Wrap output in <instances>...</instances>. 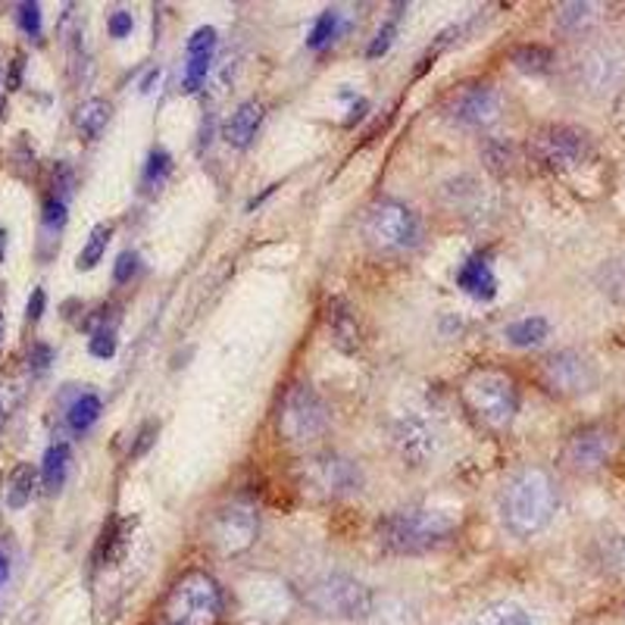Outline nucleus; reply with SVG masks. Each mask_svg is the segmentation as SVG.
I'll return each mask as SVG.
<instances>
[{
	"instance_id": "obj_1",
	"label": "nucleus",
	"mask_w": 625,
	"mask_h": 625,
	"mask_svg": "<svg viewBox=\"0 0 625 625\" xmlns=\"http://www.w3.org/2000/svg\"><path fill=\"white\" fill-rule=\"evenodd\" d=\"M556 506H560V494L551 473L541 466H526L506 481L501 494V519L510 535L535 538L551 526Z\"/></svg>"
},
{
	"instance_id": "obj_2",
	"label": "nucleus",
	"mask_w": 625,
	"mask_h": 625,
	"mask_svg": "<svg viewBox=\"0 0 625 625\" xmlns=\"http://www.w3.org/2000/svg\"><path fill=\"white\" fill-rule=\"evenodd\" d=\"M457 531V519L434 506H404L379 519L376 535L382 551L397 556H422L441 548Z\"/></svg>"
},
{
	"instance_id": "obj_3",
	"label": "nucleus",
	"mask_w": 625,
	"mask_h": 625,
	"mask_svg": "<svg viewBox=\"0 0 625 625\" xmlns=\"http://www.w3.org/2000/svg\"><path fill=\"white\" fill-rule=\"evenodd\" d=\"M459 397L473 413V419L491 432H506L519 413V388L504 369H473L459 385Z\"/></svg>"
},
{
	"instance_id": "obj_4",
	"label": "nucleus",
	"mask_w": 625,
	"mask_h": 625,
	"mask_svg": "<svg viewBox=\"0 0 625 625\" xmlns=\"http://www.w3.org/2000/svg\"><path fill=\"white\" fill-rule=\"evenodd\" d=\"M301 601L307 603V610H312L316 616L335 620V623H366L376 616L372 588L347 573H326L307 581V588L301 591Z\"/></svg>"
},
{
	"instance_id": "obj_5",
	"label": "nucleus",
	"mask_w": 625,
	"mask_h": 625,
	"mask_svg": "<svg viewBox=\"0 0 625 625\" xmlns=\"http://www.w3.org/2000/svg\"><path fill=\"white\" fill-rule=\"evenodd\" d=\"M225 616V591L207 569H188L163 601L167 625H219Z\"/></svg>"
},
{
	"instance_id": "obj_6",
	"label": "nucleus",
	"mask_w": 625,
	"mask_h": 625,
	"mask_svg": "<svg viewBox=\"0 0 625 625\" xmlns=\"http://www.w3.org/2000/svg\"><path fill=\"white\" fill-rule=\"evenodd\" d=\"M363 235L366 241L382 250V254H404L419 247L422 241V222L401 200H376L366 210V222H363Z\"/></svg>"
},
{
	"instance_id": "obj_7",
	"label": "nucleus",
	"mask_w": 625,
	"mask_h": 625,
	"mask_svg": "<svg viewBox=\"0 0 625 625\" xmlns=\"http://www.w3.org/2000/svg\"><path fill=\"white\" fill-rule=\"evenodd\" d=\"M332 409L312 391L310 385L297 382L285 391L279 407V434L291 444H307L329 432Z\"/></svg>"
},
{
	"instance_id": "obj_8",
	"label": "nucleus",
	"mask_w": 625,
	"mask_h": 625,
	"mask_svg": "<svg viewBox=\"0 0 625 625\" xmlns=\"http://www.w3.org/2000/svg\"><path fill=\"white\" fill-rule=\"evenodd\" d=\"M301 485L312 498L338 501L347 494H357L363 488V469L354 459L341 454H319L301 466Z\"/></svg>"
},
{
	"instance_id": "obj_9",
	"label": "nucleus",
	"mask_w": 625,
	"mask_h": 625,
	"mask_svg": "<svg viewBox=\"0 0 625 625\" xmlns=\"http://www.w3.org/2000/svg\"><path fill=\"white\" fill-rule=\"evenodd\" d=\"M616 451H620V434L603 422H591L566 438L560 459L569 473L591 476V473H601L603 466L616 457Z\"/></svg>"
},
{
	"instance_id": "obj_10",
	"label": "nucleus",
	"mask_w": 625,
	"mask_h": 625,
	"mask_svg": "<svg viewBox=\"0 0 625 625\" xmlns=\"http://www.w3.org/2000/svg\"><path fill=\"white\" fill-rule=\"evenodd\" d=\"M531 150L538 163H544L553 172H569L591 157V138L573 125H544L531 138Z\"/></svg>"
},
{
	"instance_id": "obj_11",
	"label": "nucleus",
	"mask_w": 625,
	"mask_h": 625,
	"mask_svg": "<svg viewBox=\"0 0 625 625\" xmlns=\"http://www.w3.org/2000/svg\"><path fill=\"white\" fill-rule=\"evenodd\" d=\"M541 385L556 397H581L598 385V369L578 351H556L541 360Z\"/></svg>"
},
{
	"instance_id": "obj_12",
	"label": "nucleus",
	"mask_w": 625,
	"mask_h": 625,
	"mask_svg": "<svg viewBox=\"0 0 625 625\" xmlns=\"http://www.w3.org/2000/svg\"><path fill=\"white\" fill-rule=\"evenodd\" d=\"M260 531V519L254 513V506L229 504L213 513L210 526H207V541L213 544L219 556H238L250 551Z\"/></svg>"
},
{
	"instance_id": "obj_13",
	"label": "nucleus",
	"mask_w": 625,
	"mask_h": 625,
	"mask_svg": "<svg viewBox=\"0 0 625 625\" xmlns=\"http://www.w3.org/2000/svg\"><path fill=\"white\" fill-rule=\"evenodd\" d=\"M241 620L244 625H279L289 616V588L275 578L257 576L250 585H241Z\"/></svg>"
},
{
	"instance_id": "obj_14",
	"label": "nucleus",
	"mask_w": 625,
	"mask_h": 625,
	"mask_svg": "<svg viewBox=\"0 0 625 625\" xmlns=\"http://www.w3.org/2000/svg\"><path fill=\"white\" fill-rule=\"evenodd\" d=\"M391 444L397 451V457L404 459V466L409 469H422L438 457L441 438L434 432V426L422 416H401L391 429Z\"/></svg>"
},
{
	"instance_id": "obj_15",
	"label": "nucleus",
	"mask_w": 625,
	"mask_h": 625,
	"mask_svg": "<svg viewBox=\"0 0 625 625\" xmlns=\"http://www.w3.org/2000/svg\"><path fill=\"white\" fill-rule=\"evenodd\" d=\"M501 91L491 85H466L451 100V120L466 128H488L491 122L501 120Z\"/></svg>"
},
{
	"instance_id": "obj_16",
	"label": "nucleus",
	"mask_w": 625,
	"mask_h": 625,
	"mask_svg": "<svg viewBox=\"0 0 625 625\" xmlns=\"http://www.w3.org/2000/svg\"><path fill=\"white\" fill-rule=\"evenodd\" d=\"M578 78L585 82V88L591 91H613L625 78V57L613 48H595L588 50L578 60Z\"/></svg>"
},
{
	"instance_id": "obj_17",
	"label": "nucleus",
	"mask_w": 625,
	"mask_h": 625,
	"mask_svg": "<svg viewBox=\"0 0 625 625\" xmlns=\"http://www.w3.org/2000/svg\"><path fill=\"white\" fill-rule=\"evenodd\" d=\"M217 48L219 32L213 25L194 28V35L188 38V48H185V78H182L185 95L200 91V85L207 82V73H210V63H213V57H217Z\"/></svg>"
},
{
	"instance_id": "obj_18",
	"label": "nucleus",
	"mask_w": 625,
	"mask_h": 625,
	"mask_svg": "<svg viewBox=\"0 0 625 625\" xmlns=\"http://www.w3.org/2000/svg\"><path fill=\"white\" fill-rule=\"evenodd\" d=\"M457 285L463 294L476 297V301H494L498 297V275L488 264V257H469L466 264L457 269Z\"/></svg>"
},
{
	"instance_id": "obj_19",
	"label": "nucleus",
	"mask_w": 625,
	"mask_h": 625,
	"mask_svg": "<svg viewBox=\"0 0 625 625\" xmlns=\"http://www.w3.org/2000/svg\"><path fill=\"white\" fill-rule=\"evenodd\" d=\"M260 125H264V103H257V100H244L238 110L229 117L225 122V142L232 147H250V142L257 138V132H260Z\"/></svg>"
},
{
	"instance_id": "obj_20",
	"label": "nucleus",
	"mask_w": 625,
	"mask_h": 625,
	"mask_svg": "<svg viewBox=\"0 0 625 625\" xmlns=\"http://www.w3.org/2000/svg\"><path fill=\"white\" fill-rule=\"evenodd\" d=\"M70 463H73V451L70 444L57 441L45 451V459H41V485L48 494H57L63 485H66V476H70Z\"/></svg>"
},
{
	"instance_id": "obj_21",
	"label": "nucleus",
	"mask_w": 625,
	"mask_h": 625,
	"mask_svg": "<svg viewBox=\"0 0 625 625\" xmlns=\"http://www.w3.org/2000/svg\"><path fill=\"white\" fill-rule=\"evenodd\" d=\"M329 326H332V338L341 351H357L360 344V326L354 310L344 301H332L329 304Z\"/></svg>"
},
{
	"instance_id": "obj_22",
	"label": "nucleus",
	"mask_w": 625,
	"mask_h": 625,
	"mask_svg": "<svg viewBox=\"0 0 625 625\" xmlns=\"http://www.w3.org/2000/svg\"><path fill=\"white\" fill-rule=\"evenodd\" d=\"M113 117V107L103 100V97H91L85 100L78 110H75V128L88 138V142H97L107 128V122Z\"/></svg>"
},
{
	"instance_id": "obj_23",
	"label": "nucleus",
	"mask_w": 625,
	"mask_h": 625,
	"mask_svg": "<svg viewBox=\"0 0 625 625\" xmlns=\"http://www.w3.org/2000/svg\"><path fill=\"white\" fill-rule=\"evenodd\" d=\"M551 335V322L544 316H526L513 326H506L504 338L513 347H538Z\"/></svg>"
},
{
	"instance_id": "obj_24",
	"label": "nucleus",
	"mask_w": 625,
	"mask_h": 625,
	"mask_svg": "<svg viewBox=\"0 0 625 625\" xmlns=\"http://www.w3.org/2000/svg\"><path fill=\"white\" fill-rule=\"evenodd\" d=\"M35 485H38V469L32 463H20L10 479H7V506L10 510H23L32 494H35Z\"/></svg>"
},
{
	"instance_id": "obj_25",
	"label": "nucleus",
	"mask_w": 625,
	"mask_h": 625,
	"mask_svg": "<svg viewBox=\"0 0 625 625\" xmlns=\"http://www.w3.org/2000/svg\"><path fill=\"white\" fill-rule=\"evenodd\" d=\"M469 625H531V616L513 601H498L485 606Z\"/></svg>"
},
{
	"instance_id": "obj_26",
	"label": "nucleus",
	"mask_w": 625,
	"mask_h": 625,
	"mask_svg": "<svg viewBox=\"0 0 625 625\" xmlns=\"http://www.w3.org/2000/svg\"><path fill=\"white\" fill-rule=\"evenodd\" d=\"M97 419H100V397H97V394H91V391L78 394L73 404H70L66 422H70V429H73V432H78V434L88 432Z\"/></svg>"
},
{
	"instance_id": "obj_27",
	"label": "nucleus",
	"mask_w": 625,
	"mask_h": 625,
	"mask_svg": "<svg viewBox=\"0 0 625 625\" xmlns=\"http://www.w3.org/2000/svg\"><path fill=\"white\" fill-rule=\"evenodd\" d=\"M595 20H598V7H591V3H563L560 13H556V23L569 35L588 32L595 25Z\"/></svg>"
},
{
	"instance_id": "obj_28",
	"label": "nucleus",
	"mask_w": 625,
	"mask_h": 625,
	"mask_svg": "<svg viewBox=\"0 0 625 625\" xmlns=\"http://www.w3.org/2000/svg\"><path fill=\"white\" fill-rule=\"evenodd\" d=\"M110 235H113V225H107V222H100V225L91 229V235H88L85 247H82V254H78V260H75V266H78L82 272L95 269V266L103 260L107 244H110Z\"/></svg>"
},
{
	"instance_id": "obj_29",
	"label": "nucleus",
	"mask_w": 625,
	"mask_h": 625,
	"mask_svg": "<svg viewBox=\"0 0 625 625\" xmlns=\"http://www.w3.org/2000/svg\"><path fill=\"white\" fill-rule=\"evenodd\" d=\"M169 175H172V157H169L167 150H160V147L150 150L145 172H142V188L147 194H157L169 182Z\"/></svg>"
},
{
	"instance_id": "obj_30",
	"label": "nucleus",
	"mask_w": 625,
	"mask_h": 625,
	"mask_svg": "<svg viewBox=\"0 0 625 625\" xmlns=\"http://www.w3.org/2000/svg\"><path fill=\"white\" fill-rule=\"evenodd\" d=\"M338 35H341V13H338V10H326V13H319L316 23H312L310 35H307V48L322 50L326 45H332Z\"/></svg>"
},
{
	"instance_id": "obj_31",
	"label": "nucleus",
	"mask_w": 625,
	"mask_h": 625,
	"mask_svg": "<svg viewBox=\"0 0 625 625\" xmlns=\"http://www.w3.org/2000/svg\"><path fill=\"white\" fill-rule=\"evenodd\" d=\"M513 63H516V70H523V73H548L553 63V53L548 48H541V45H523V48L513 50Z\"/></svg>"
},
{
	"instance_id": "obj_32",
	"label": "nucleus",
	"mask_w": 625,
	"mask_h": 625,
	"mask_svg": "<svg viewBox=\"0 0 625 625\" xmlns=\"http://www.w3.org/2000/svg\"><path fill=\"white\" fill-rule=\"evenodd\" d=\"M117 347H120V341H117V329H100V332H91V341H88L91 357H97V360H110V357H117Z\"/></svg>"
},
{
	"instance_id": "obj_33",
	"label": "nucleus",
	"mask_w": 625,
	"mask_h": 625,
	"mask_svg": "<svg viewBox=\"0 0 625 625\" xmlns=\"http://www.w3.org/2000/svg\"><path fill=\"white\" fill-rule=\"evenodd\" d=\"M138 269H142V257L135 250H122L120 257H117V266H113V282L117 285H128L138 275Z\"/></svg>"
},
{
	"instance_id": "obj_34",
	"label": "nucleus",
	"mask_w": 625,
	"mask_h": 625,
	"mask_svg": "<svg viewBox=\"0 0 625 625\" xmlns=\"http://www.w3.org/2000/svg\"><path fill=\"white\" fill-rule=\"evenodd\" d=\"M41 222H45V232L60 235V229L66 225V200L48 197V200H45V217H41Z\"/></svg>"
},
{
	"instance_id": "obj_35",
	"label": "nucleus",
	"mask_w": 625,
	"mask_h": 625,
	"mask_svg": "<svg viewBox=\"0 0 625 625\" xmlns=\"http://www.w3.org/2000/svg\"><path fill=\"white\" fill-rule=\"evenodd\" d=\"M16 10H20V25H23L25 35L38 38L41 35V7L35 0H28V3H20Z\"/></svg>"
},
{
	"instance_id": "obj_36",
	"label": "nucleus",
	"mask_w": 625,
	"mask_h": 625,
	"mask_svg": "<svg viewBox=\"0 0 625 625\" xmlns=\"http://www.w3.org/2000/svg\"><path fill=\"white\" fill-rule=\"evenodd\" d=\"M394 35H397V25L394 23H385L379 32H376V38H372V45H369V50H366V57H382V53H388V48L394 45Z\"/></svg>"
},
{
	"instance_id": "obj_37",
	"label": "nucleus",
	"mask_w": 625,
	"mask_h": 625,
	"mask_svg": "<svg viewBox=\"0 0 625 625\" xmlns=\"http://www.w3.org/2000/svg\"><path fill=\"white\" fill-rule=\"evenodd\" d=\"M485 157H488V167L491 169H510V163H513V145L491 142V145L485 147Z\"/></svg>"
},
{
	"instance_id": "obj_38",
	"label": "nucleus",
	"mask_w": 625,
	"mask_h": 625,
	"mask_svg": "<svg viewBox=\"0 0 625 625\" xmlns=\"http://www.w3.org/2000/svg\"><path fill=\"white\" fill-rule=\"evenodd\" d=\"M132 28H135L132 13H125V10L110 13V20H107V32H110V38H125V35H132Z\"/></svg>"
},
{
	"instance_id": "obj_39",
	"label": "nucleus",
	"mask_w": 625,
	"mask_h": 625,
	"mask_svg": "<svg viewBox=\"0 0 625 625\" xmlns=\"http://www.w3.org/2000/svg\"><path fill=\"white\" fill-rule=\"evenodd\" d=\"M157 432H160V426H157V422H145V426H142V432H138V444L132 448V457H142V454H147V448L157 441Z\"/></svg>"
},
{
	"instance_id": "obj_40",
	"label": "nucleus",
	"mask_w": 625,
	"mask_h": 625,
	"mask_svg": "<svg viewBox=\"0 0 625 625\" xmlns=\"http://www.w3.org/2000/svg\"><path fill=\"white\" fill-rule=\"evenodd\" d=\"M28 363H32V369H35V372H45L50 363H53V351H50L48 344H35V347H32V357H28Z\"/></svg>"
},
{
	"instance_id": "obj_41",
	"label": "nucleus",
	"mask_w": 625,
	"mask_h": 625,
	"mask_svg": "<svg viewBox=\"0 0 625 625\" xmlns=\"http://www.w3.org/2000/svg\"><path fill=\"white\" fill-rule=\"evenodd\" d=\"M41 312H45V291L35 289L32 291V297H28V319H32V322H38V319H41Z\"/></svg>"
},
{
	"instance_id": "obj_42",
	"label": "nucleus",
	"mask_w": 625,
	"mask_h": 625,
	"mask_svg": "<svg viewBox=\"0 0 625 625\" xmlns=\"http://www.w3.org/2000/svg\"><path fill=\"white\" fill-rule=\"evenodd\" d=\"M157 78H160V70H150V73L145 75V78H142V91H154V82H157Z\"/></svg>"
},
{
	"instance_id": "obj_43",
	"label": "nucleus",
	"mask_w": 625,
	"mask_h": 625,
	"mask_svg": "<svg viewBox=\"0 0 625 625\" xmlns=\"http://www.w3.org/2000/svg\"><path fill=\"white\" fill-rule=\"evenodd\" d=\"M7 578H10V560H7V556L0 553V585H3Z\"/></svg>"
},
{
	"instance_id": "obj_44",
	"label": "nucleus",
	"mask_w": 625,
	"mask_h": 625,
	"mask_svg": "<svg viewBox=\"0 0 625 625\" xmlns=\"http://www.w3.org/2000/svg\"><path fill=\"white\" fill-rule=\"evenodd\" d=\"M3 254H7V232L0 229V264H3Z\"/></svg>"
},
{
	"instance_id": "obj_45",
	"label": "nucleus",
	"mask_w": 625,
	"mask_h": 625,
	"mask_svg": "<svg viewBox=\"0 0 625 625\" xmlns=\"http://www.w3.org/2000/svg\"><path fill=\"white\" fill-rule=\"evenodd\" d=\"M0 335H3V319H0Z\"/></svg>"
}]
</instances>
